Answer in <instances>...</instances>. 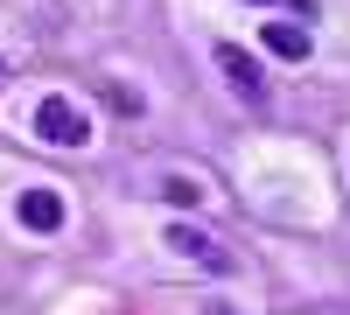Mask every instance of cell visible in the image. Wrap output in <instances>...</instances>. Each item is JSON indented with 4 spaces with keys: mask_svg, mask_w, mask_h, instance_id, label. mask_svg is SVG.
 <instances>
[{
    "mask_svg": "<svg viewBox=\"0 0 350 315\" xmlns=\"http://www.w3.org/2000/svg\"><path fill=\"white\" fill-rule=\"evenodd\" d=\"M168 245H175V252H189V260H203V266H224V252L203 238V232H183V224H175V232H168Z\"/></svg>",
    "mask_w": 350,
    "mask_h": 315,
    "instance_id": "5b68a950",
    "label": "cell"
},
{
    "mask_svg": "<svg viewBox=\"0 0 350 315\" xmlns=\"http://www.w3.org/2000/svg\"><path fill=\"white\" fill-rule=\"evenodd\" d=\"M21 224H28V232H64V204H56V189H28L21 196Z\"/></svg>",
    "mask_w": 350,
    "mask_h": 315,
    "instance_id": "3957f363",
    "label": "cell"
},
{
    "mask_svg": "<svg viewBox=\"0 0 350 315\" xmlns=\"http://www.w3.org/2000/svg\"><path fill=\"white\" fill-rule=\"evenodd\" d=\"M267 49H273V56H287V64H301V56H308L315 42L301 36V28H295V21H273V28H267Z\"/></svg>",
    "mask_w": 350,
    "mask_h": 315,
    "instance_id": "277c9868",
    "label": "cell"
},
{
    "mask_svg": "<svg viewBox=\"0 0 350 315\" xmlns=\"http://www.w3.org/2000/svg\"><path fill=\"white\" fill-rule=\"evenodd\" d=\"M161 196H168V204H183V210H189V204H203V189H196L189 176H168V189H161Z\"/></svg>",
    "mask_w": 350,
    "mask_h": 315,
    "instance_id": "8992f818",
    "label": "cell"
},
{
    "mask_svg": "<svg viewBox=\"0 0 350 315\" xmlns=\"http://www.w3.org/2000/svg\"><path fill=\"white\" fill-rule=\"evenodd\" d=\"M217 70H224L231 84H239L245 98H267V70H259V64H252L245 49H231V42H224V49H217Z\"/></svg>",
    "mask_w": 350,
    "mask_h": 315,
    "instance_id": "7a4b0ae2",
    "label": "cell"
},
{
    "mask_svg": "<svg viewBox=\"0 0 350 315\" xmlns=\"http://www.w3.org/2000/svg\"><path fill=\"white\" fill-rule=\"evenodd\" d=\"M36 140H49V148H84V140H92V120H84L70 98H42L36 105Z\"/></svg>",
    "mask_w": 350,
    "mask_h": 315,
    "instance_id": "6da1fadb",
    "label": "cell"
}]
</instances>
